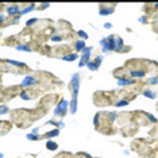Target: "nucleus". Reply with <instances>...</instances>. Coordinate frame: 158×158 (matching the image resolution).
Segmentation results:
<instances>
[{
	"label": "nucleus",
	"instance_id": "nucleus-1",
	"mask_svg": "<svg viewBox=\"0 0 158 158\" xmlns=\"http://www.w3.org/2000/svg\"><path fill=\"white\" fill-rule=\"evenodd\" d=\"M71 84H73V100H71V112L75 113L77 112V99H78V91H79V75L75 74L73 77V80H71Z\"/></svg>",
	"mask_w": 158,
	"mask_h": 158
},
{
	"label": "nucleus",
	"instance_id": "nucleus-2",
	"mask_svg": "<svg viewBox=\"0 0 158 158\" xmlns=\"http://www.w3.org/2000/svg\"><path fill=\"white\" fill-rule=\"evenodd\" d=\"M67 108V101L66 100H62L61 103L58 104V107L55 108V115H65V111Z\"/></svg>",
	"mask_w": 158,
	"mask_h": 158
},
{
	"label": "nucleus",
	"instance_id": "nucleus-3",
	"mask_svg": "<svg viewBox=\"0 0 158 158\" xmlns=\"http://www.w3.org/2000/svg\"><path fill=\"white\" fill-rule=\"evenodd\" d=\"M100 63H101V57H96V62H88L87 66L90 67V70H97Z\"/></svg>",
	"mask_w": 158,
	"mask_h": 158
},
{
	"label": "nucleus",
	"instance_id": "nucleus-4",
	"mask_svg": "<svg viewBox=\"0 0 158 158\" xmlns=\"http://www.w3.org/2000/svg\"><path fill=\"white\" fill-rule=\"evenodd\" d=\"M37 83V80L34 78H32V77H26L24 80H22V83H21V86L22 87H26V86H32V84H36Z\"/></svg>",
	"mask_w": 158,
	"mask_h": 158
},
{
	"label": "nucleus",
	"instance_id": "nucleus-5",
	"mask_svg": "<svg viewBox=\"0 0 158 158\" xmlns=\"http://www.w3.org/2000/svg\"><path fill=\"white\" fill-rule=\"evenodd\" d=\"M77 58H78V55H77V54H69V55H65V57H63L65 61H69V62L75 61Z\"/></svg>",
	"mask_w": 158,
	"mask_h": 158
},
{
	"label": "nucleus",
	"instance_id": "nucleus-6",
	"mask_svg": "<svg viewBox=\"0 0 158 158\" xmlns=\"http://www.w3.org/2000/svg\"><path fill=\"white\" fill-rule=\"evenodd\" d=\"M131 83H133V80H132V79H120V80H119V84L120 86H124V84H131Z\"/></svg>",
	"mask_w": 158,
	"mask_h": 158
},
{
	"label": "nucleus",
	"instance_id": "nucleus-7",
	"mask_svg": "<svg viewBox=\"0 0 158 158\" xmlns=\"http://www.w3.org/2000/svg\"><path fill=\"white\" fill-rule=\"evenodd\" d=\"M7 11H8V13H11V15H13V13H16V12H18V11H20V8H18L17 5H13V7H9V8L7 9Z\"/></svg>",
	"mask_w": 158,
	"mask_h": 158
},
{
	"label": "nucleus",
	"instance_id": "nucleus-8",
	"mask_svg": "<svg viewBox=\"0 0 158 158\" xmlns=\"http://www.w3.org/2000/svg\"><path fill=\"white\" fill-rule=\"evenodd\" d=\"M8 63H11V65H13V66H17V67H21V66H24L21 62H16V61H11V59H8L7 61Z\"/></svg>",
	"mask_w": 158,
	"mask_h": 158
},
{
	"label": "nucleus",
	"instance_id": "nucleus-9",
	"mask_svg": "<svg viewBox=\"0 0 158 158\" xmlns=\"http://www.w3.org/2000/svg\"><path fill=\"white\" fill-rule=\"evenodd\" d=\"M16 49L17 50H24V52H30V49L28 48V46H24V45H18Z\"/></svg>",
	"mask_w": 158,
	"mask_h": 158
},
{
	"label": "nucleus",
	"instance_id": "nucleus-10",
	"mask_svg": "<svg viewBox=\"0 0 158 158\" xmlns=\"http://www.w3.org/2000/svg\"><path fill=\"white\" fill-rule=\"evenodd\" d=\"M75 45H77V49L78 50H82L83 48H84V42H83V41H78Z\"/></svg>",
	"mask_w": 158,
	"mask_h": 158
},
{
	"label": "nucleus",
	"instance_id": "nucleus-11",
	"mask_svg": "<svg viewBox=\"0 0 158 158\" xmlns=\"http://www.w3.org/2000/svg\"><path fill=\"white\" fill-rule=\"evenodd\" d=\"M133 77H138V78H141V77H144V73L142 71H132L131 73Z\"/></svg>",
	"mask_w": 158,
	"mask_h": 158
},
{
	"label": "nucleus",
	"instance_id": "nucleus-12",
	"mask_svg": "<svg viewBox=\"0 0 158 158\" xmlns=\"http://www.w3.org/2000/svg\"><path fill=\"white\" fill-rule=\"evenodd\" d=\"M48 149H50V150L57 149V144H52V141H50V142H48Z\"/></svg>",
	"mask_w": 158,
	"mask_h": 158
},
{
	"label": "nucleus",
	"instance_id": "nucleus-13",
	"mask_svg": "<svg viewBox=\"0 0 158 158\" xmlns=\"http://www.w3.org/2000/svg\"><path fill=\"white\" fill-rule=\"evenodd\" d=\"M28 138H29V140H37V138H38V136H37V134H34V133H29V134H28V136H26Z\"/></svg>",
	"mask_w": 158,
	"mask_h": 158
},
{
	"label": "nucleus",
	"instance_id": "nucleus-14",
	"mask_svg": "<svg viewBox=\"0 0 158 158\" xmlns=\"http://www.w3.org/2000/svg\"><path fill=\"white\" fill-rule=\"evenodd\" d=\"M127 104H128V101H127V100H124V101H119V103L116 104V105H117V107H121V105H127Z\"/></svg>",
	"mask_w": 158,
	"mask_h": 158
},
{
	"label": "nucleus",
	"instance_id": "nucleus-15",
	"mask_svg": "<svg viewBox=\"0 0 158 158\" xmlns=\"http://www.w3.org/2000/svg\"><path fill=\"white\" fill-rule=\"evenodd\" d=\"M21 97L25 100H29V96H28V94H25V92H21Z\"/></svg>",
	"mask_w": 158,
	"mask_h": 158
},
{
	"label": "nucleus",
	"instance_id": "nucleus-16",
	"mask_svg": "<svg viewBox=\"0 0 158 158\" xmlns=\"http://www.w3.org/2000/svg\"><path fill=\"white\" fill-rule=\"evenodd\" d=\"M7 109H8L7 107H1V108H0V112H1V113H5V112H7Z\"/></svg>",
	"mask_w": 158,
	"mask_h": 158
},
{
	"label": "nucleus",
	"instance_id": "nucleus-17",
	"mask_svg": "<svg viewBox=\"0 0 158 158\" xmlns=\"http://www.w3.org/2000/svg\"><path fill=\"white\" fill-rule=\"evenodd\" d=\"M3 21H4V16L0 15V22H3Z\"/></svg>",
	"mask_w": 158,
	"mask_h": 158
},
{
	"label": "nucleus",
	"instance_id": "nucleus-18",
	"mask_svg": "<svg viewBox=\"0 0 158 158\" xmlns=\"http://www.w3.org/2000/svg\"><path fill=\"white\" fill-rule=\"evenodd\" d=\"M53 40H54V41H59V40H61V38H59V37H57V36H55V37H54V38H53Z\"/></svg>",
	"mask_w": 158,
	"mask_h": 158
},
{
	"label": "nucleus",
	"instance_id": "nucleus-19",
	"mask_svg": "<svg viewBox=\"0 0 158 158\" xmlns=\"http://www.w3.org/2000/svg\"><path fill=\"white\" fill-rule=\"evenodd\" d=\"M0 158H3V154H1V153H0Z\"/></svg>",
	"mask_w": 158,
	"mask_h": 158
}]
</instances>
